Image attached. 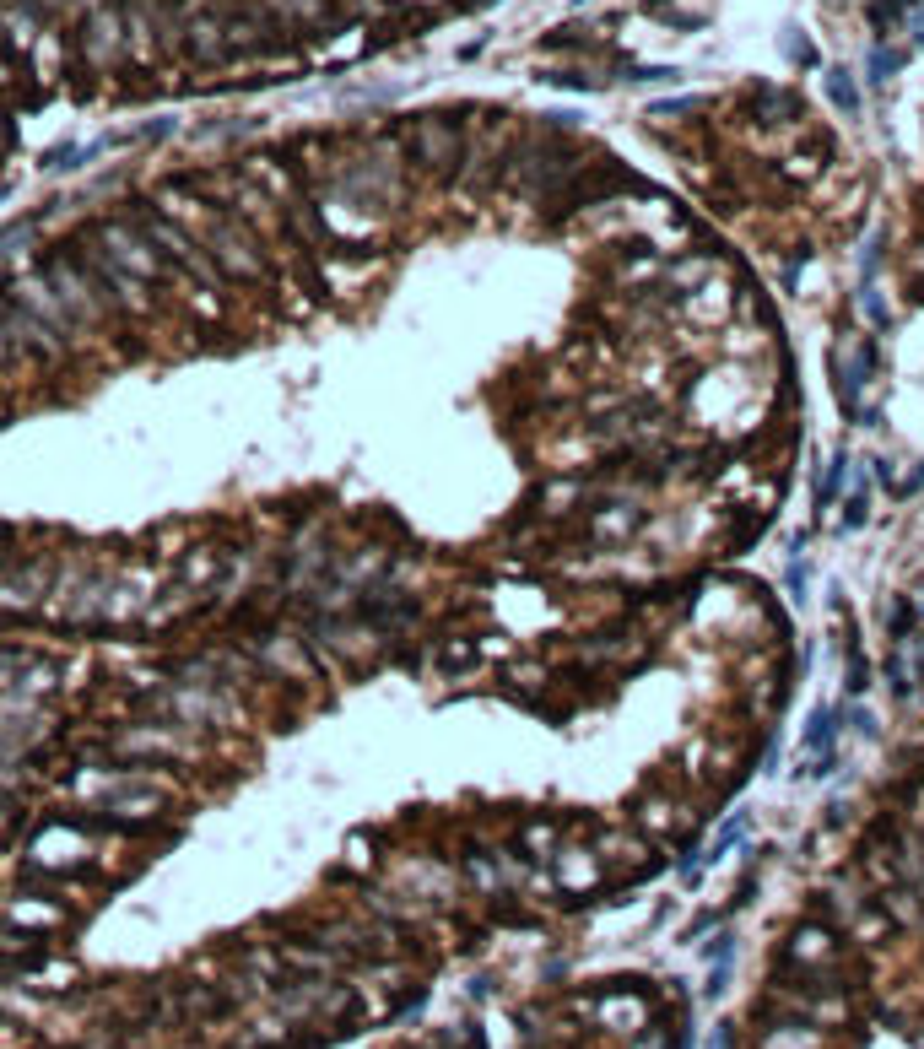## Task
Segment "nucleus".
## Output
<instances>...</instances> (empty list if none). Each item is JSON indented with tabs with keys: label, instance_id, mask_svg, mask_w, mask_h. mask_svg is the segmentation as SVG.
Returning a JSON list of instances; mask_svg holds the SVG:
<instances>
[{
	"label": "nucleus",
	"instance_id": "22",
	"mask_svg": "<svg viewBox=\"0 0 924 1049\" xmlns=\"http://www.w3.org/2000/svg\"><path fill=\"white\" fill-rule=\"evenodd\" d=\"M698 109H703V98H665V103H649V119H687Z\"/></svg>",
	"mask_w": 924,
	"mask_h": 1049
},
{
	"label": "nucleus",
	"instance_id": "13",
	"mask_svg": "<svg viewBox=\"0 0 924 1049\" xmlns=\"http://www.w3.org/2000/svg\"><path fill=\"white\" fill-rule=\"evenodd\" d=\"M843 725V714L838 709H816L811 714V725H806V741H800V747L806 752H833V730Z\"/></svg>",
	"mask_w": 924,
	"mask_h": 1049
},
{
	"label": "nucleus",
	"instance_id": "8",
	"mask_svg": "<svg viewBox=\"0 0 924 1049\" xmlns=\"http://www.w3.org/2000/svg\"><path fill=\"white\" fill-rule=\"evenodd\" d=\"M184 49L200 60V65H211V60H222L227 55V33H222V17H195L190 28H184Z\"/></svg>",
	"mask_w": 924,
	"mask_h": 1049
},
{
	"label": "nucleus",
	"instance_id": "33",
	"mask_svg": "<svg viewBox=\"0 0 924 1049\" xmlns=\"http://www.w3.org/2000/svg\"><path fill=\"white\" fill-rule=\"evenodd\" d=\"M849 725L860 730V736H876V720H870V714L860 709V703H854V709H849Z\"/></svg>",
	"mask_w": 924,
	"mask_h": 1049
},
{
	"label": "nucleus",
	"instance_id": "5",
	"mask_svg": "<svg viewBox=\"0 0 924 1049\" xmlns=\"http://www.w3.org/2000/svg\"><path fill=\"white\" fill-rule=\"evenodd\" d=\"M119 49H130V22L119 17V6H98L87 17V60L114 65Z\"/></svg>",
	"mask_w": 924,
	"mask_h": 1049
},
{
	"label": "nucleus",
	"instance_id": "15",
	"mask_svg": "<svg viewBox=\"0 0 924 1049\" xmlns=\"http://www.w3.org/2000/svg\"><path fill=\"white\" fill-rule=\"evenodd\" d=\"M903 65H908V55H903V49H887V44H876V49H870V60H865V76H870V82H876V87H887L892 76L903 71Z\"/></svg>",
	"mask_w": 924,
	"mask_h": 1049
},
{
	"label": "nucleus",
	"instance_id": "1",
	"mask_svg": "<svg viewBox=\"0 0 924 1049\" xmlns=\"http://www.w3.org/2000/svg\"><path fill=\"white\" fill-rule=\"evenodd\" d=\"M465 114H417L411 119V163L422 168V174L454 184L460 179V163H465Z\"/></svg>",
	"mask_w": 924,
	"mask_h": 1049
},
{
	"label": "nucleus",
	"instance_id": "2",
	"mask_svg": "<svg viewBox=\"0 0 924 1049\" xmlns=\"http://www.w3.org/2000/svg\"><path fill=\"white\" fill-rule=\"evenodd\" d=\"M195 238L206 244V255L217 260V271L227 276V282H271V260L260 255V244L249 238V228H238L222 206L211 211L206 228H200Z\"/></svg>",
	"mask_w": 924,
	"mask_h": 1049
},
{
	"label": "nucleus",
	"instance_id": "10",
	"mask_svg": "<svg viewBox=\"0 0 924 1049\" xmlns=\"http://www.w3.org/2000/svg\"><path fill=\"white\" fill-rule=\"evenodd\" d=\"M789 952H800L806 963H827L838 952V941H833V931H822V925H800L795 941H789Z\"/></svg>",
	"mask_w": 924,
	"mask_h": 1049
},
{
	"label": "nucleus",
	"instance_id": "27",
	"mask_svg": "<svg viewBox=\"0 0 924 1049\" xmlns=\"http://www.w3.org/2000/svg\"><path fill=\"white\" fill-rule=\"evenodd\" d=\"M887 493H892L897 503H908V498H919V493H924V460H919V466H914V471H908V476H903V482H892V487H887Z\"/></svg>",
	"mask_w": 924,
	"mask_h": 1049
},
{
	"label": "nucleus",
	"instance_id": "14",
	"mask_svg": "<svg viewBox=\"0 0 924 1049\" xmlns=\"http://www.w3.org/2000/svg\"><path fill=\"white\" fill-rule=\"evenodd\" d=\"M843 476H849V455L838 449V455H833V466H827V471H822V482H816V514H827V509L838 503V493H843Z\"/></svg>",
	"mask_w": 924,
	"mask_h": 1049
},
{
	"label": "nucleus",
	"instance_id": "32",
	"mask_svg": "<svg viewBox=\"0 0 924 1049\" xmlns=\"http://www.w3.org/2000/svg\"><path fill=\"white\" fill-rule=\"evenodd\" d=\"M660 22H671L676 33H703V28H708V17H698V11H687V17H676V11H665Z\"/></svg>",
	"mask_w": 924,
	"mask_h": 1049
},
{
	"label": "nucleus",
	"instance_id": "20",
	"mask_svg": "<svg viewBox=\"0 0 924 1049\" xmlns=\"http://www.w3.org/2000/svg\"><path fill=\"white\" fill-rule=\"evenodd\" d=\"M806 579H811L806 552H800V557H789V568H784V590H789V601H795V606H806V595H811V584H806Z\"/></svg>",
	"mask_w": 924,
	"mask_h": 1049
},
{
	"label": "nucleus",
	"instance_id": "26",
	"mask_svg": "<svg viewBox=\"0 0 924 1049\" xmlns=\"http://www.w3.org/2000/svg\"><path fill=\"white\" fill-rule=\"evenodd\" d=\"M854 368H860V379H876L881 374V347H876V341H860V347H854Z\"/></svg>",
	"mask_w": 924,
	"mask_h": 1049
},
{
	"label": "nucleus",
	"instance_id": "29",
	"mask_svg": "<svg viewBox=\"0 0 924 1049\" xmlns=\"http://www.w3.org/2000/svg\"><path fill=\"white\" fill-rule=\"evenodd\" d=\"M865 520H870V493H860V487H854L849 509H843V530H860Z\"/></svg>",
	"mask_w": 924,
	"mask_h": 1049
},
{
	"label": "nucleus",
	"instance_id": "4",
	"mask_svg": "<svg viewBox=\"0 0 924 1049\" xmlns=\"http://www.w3.org/2000/svg\"><path fill=\"white\" fill-rule=\"evenodd\" d=\"M0 292H6V298L17 303V309H28V314H33V320L44 325V330H55V336L65 341V347H82V341H87V330L71 320V309H65V303H60V292L49 287V276H33V271H22V276H11V282L0 287Z\"/></svg>",
	"mask_w": 924,
	"mask_h": 1049
},
{
	"label": "nucleus",
	"instance_id": "38",
	"mask_svg": "<svg viewBox=\"0 0 924 1049\" xmlns=\"http://www.w3.org/2000/svg\"><path fill=\"white\" fill-rule=\"evenodd\" d=\"M44 6H49V11H60V6H65V0H44Z\"/></svg>",
	"mask_w": 924,
	"mask_h": 1049
},
{
	"label": "nucleus",
	"instance_id": "23",
	"mask_svg": "<svg viewBox=\"0 0 924 1049\" xmlns=\"http://www.w3.org/2000/svg\"><path fill=\"white\" fill-rule=\"evenodd\" d=\"M541 82L546 87H568V92H595L600 87L595 76H584V71H541Z\"/></svg>",
	"mask_w": 924,
	"mask_h": 1049
},
{
	"label": "nucleus",
	"instance_id": "18",
	"mask_svg": "<svg viewBox=\"0 0 924 1049\" xmlns=\"http://www.w3.org/2000/svg\"><path fill=\"white\" fill-rule=\"evenodd\" d=\"M887 633H892V639H914V633H919V601L897 595V601H892V617H887Z\"/></svg>",
	"mask_w": 924,
	"mask_h": 1049
},
{
	"label": "nucleus",
	"instance_id": "31",
	"mask_svg": "<svg viewBox=\"0 0 924 1049\" xmlns=\"http://www.w3.org/2000/svg\"><path fill=\"white\" fill-rule=\"evenodd\" d=\"M860 303H865V314H870V325H876V330H887V303H881V298H876V287H870V282L860 287Z\"/></svg>",
	"mask_w": 924,
	"mask_h": 1049
},
{
	"label": "nucleus",
	"instance_id": "35",
	"mask_svg": "<svg viewBox=\"0 0 924 1049\" xmlns=\"http://www.w3.org/2000/svg\"><path fill=\"white\" fill-rule=\"evenodd\" d=\"M644 11H649V17H665V11H671V0H644Z\"/></svg>",
	"mask_w": 924,
	"mask_h": 1049
},
{
	"label": "nucleus",
	"instance_id": "34",
	"mask_svg": "<svg viewBox=\"0 0 924 1049\" xmlns=\"http://www.w3.org/2000/svg\"><path fill=\"white\" fill-rule=\"evenodd\" d=\"M914 660H919V666H914V676H919V682H924V633H919V639H914Z\"/></svg>",
	"mask_w": 924,
	"mask_h": 1049
},
{
	"label": "nucleus",
	"instance_id": "11",
	"mask_svg": "<svg viewBox=\"0 0 924 1049\" xmlns=\"http://www.w3.org/2000/svg\"><path fill=\"white\" fill-rule=\"evenodd\" d=\"M38 222H44V211H38V217H17L11 228H0V260H17L22 249H33Z\"/></svg>",
	"mask_w": 924,
	"mask_h": 1049
},
{
	"label": "nucleus",
	"instance_id": "12",
	"mask_svg": "<svg viewBox=\"0 0 924 1049\" xmlns=\"http://www.w3.org/2000/svg\"><path fill=\"white\" fill-rule=\"evenodd\" d=\"M476 660H481V644H476V639H454V644H444V649L433 655V666L449 671V676H460V671H471Z\"/></svg>",
	"mask_w": 924,
	"mask_h": 1049
},
{
	"label": "nucleus",
	"instance_id": "3",
	"mask_svg": "<svg viewBox=\"0 0 924 1049\" xmlns=\"http://www.w3.org/2000/svg\"><path fill=\"white\" fill-rule=\"evenodd\" d=\"M98 249L109 255L125 276H136L141 287H163L168 282V260L157 255V244L125 222H98Z\"/></svg>",
	"mask_w": 924,
	"mask_h": 1049
},
{
	"label": "nucleus",
	"instance_id": "16",
	"mask_svg": "<svg viewBox=\"0 0 924 1049\" xmlns=\"http://www.w3.org/2000/svg\"><path fill=\"white\" fill-rule=\"evenodd\" d=\"M779 44H784L789 65H800V71H816V65H822V55H816V44H811V38L800 33V28H795V22H789V28H784V38H779Z\"/></svg>",
	"mask_w": 924,
	"mask_h": 1049
},
{
	"label": "nucleus",
	"instance_id": "36",
	"mask_svg": "<svg viewBox=\"0 0 924 1049\" xmlns=\"http://www.w3.org/2000/svg\"><path fill=\"white\" fill-rule=\"evenodd\" d=\"M714 1049H730V1028H719V1033H714Z\"/></svg>",
	"mask_w": 924,
	"mask_h": 1049
},
{
	"label": "nucleus",
	"instance_id": "28",
	"mask_svg": "<svg viewBox=\"0 0 924 1049\" xmlns=\"http://www.w3.org/2000/svg\"><path fill=\"white\" fill-rule=\"evenodd\" d=\"M541 49H589V33H579V28H557V33L541 38Z\"/></svg>",
	"mask_w": 924,
	"mask_h": 1049
},
{
	"label": "nucleus",
	"instance_id": "39",
	"mask_svg": "<svg viewBox=\"0 0 924 1049\" xmlns=\"http://www.w3.org/2000/svg\"><path fill=\"white\" fill-rule=\"evenodd\" d=\"M411 6H438V0H411Z\"/></svg>",
	"mask_w": 924,
	"mask_h": 1049
},
{
	"label": "nucleus",
	"instance_id": "21",
	"mask_svg": "<svg viewBox=\"0 0 924 1049\" xmlns=\"http://www.w3.org/2000/svg\"><path fill=\"white\" fill-rule=\"evenodd\" d=\"M616 76H622V82H676L681 71L676 65H622Z\"/></svg>",
	"mask_w": 924,
	"mask_h": 1049
},
{
	"label": "nucleus",
	"instance_id": "30",
	"mask_svg": "<svg viewBox=\"0 0 924 1049\" xmlns=\"http://www.w3.org/2000/svg\"><path fill=\"white\" fill-rule=\"evenodd\" d=\"M903 666H908L903 655H887V687H892V698H908V693H914V682L903 676Z\"/></svg>",
	"mask_w": 924,
	"mask_h": 1049
},
{
	"label": "nucleus",
	"instance_id": "17",
	"mask_svg": "<svg viewBox=\"0 0 924 1049\" xmlns=\"http://www.w3.org/2000/svg\"><path fill=\"white\" fill-rule=\"evenodd\" d=\"M908 6H914V0H870L865 17H870V28H876V33H897V28H903V11Z\"/></svg>",
	"mask_w": 924,
	"mask_h": 1049
},
{
	"label": "nucleus",
	"instance_id": "7",
	"mask_svg": "<svg viewBox=\"0 0 924 1049\" xmlns=\"http://www.w3.org/2000/svg\"><path fill=\"white\" fill-rule=\"evenodd\" d=\"M49 590V568L44 563H22V568H0V606H33Z\"/></svg>",
	"mask_w": 924,
	"mask_h": 1049
},
{
	"label": "nucleus",
	"instance_id": "9",
	"mask_svg": "<svg viewBox=\"0 0 924 1049\" xmlns=\"http://www.w3.org/2000/svg\"><path fill=\"white\" fill-rule=\"evenodd\" d=\"M827 98H833V109L843 114V119H860V82H854L849 71H843V65H833V71H827Z\"/></svg>",
	"mask_w": 924,
	"mask_h": 1049
},
{
	"label": "nucleus",
	"instance_id": "24",
	"mask_svg": "<svg viewBox=\"0 0 924 1049\" xmlns=\"http://www.w3.org/2000/svg\"><path fill=\"white\" fill-rule=\"evenodd\" d=\"M173 130H179V119L163 114V119H146V125H136L130 136H136V141H173Z\"/></svg>",
	"mask_w": 924,
	"mask_h": 1049
},
{
	"label": "nucleus",
	"instance_id": "6",
	"mask_svg": "<svg viewBox=\"0 0 924 1049\" xmlns=\"http://www.w3.org/2000/svg\"><path fill=\"white\" fill-rule=\"evenodd\" d=\"M746 98H752L746 109L757 114V125H795V119H806V98H800V92H789V87L757 82Z\"/></svg>",
	"mask_w": 924,
	"mask_h": 1049
},
{
	"label": "nucleus",
	"instance_id": "19",
	"mask_svg": "<svg viewBox=\"0 0 924 1049\" xmlns=\"http://www.w3.org/2000/svg\"><path fill=\"white\" fill-rule=\"evenodd\" d=\"M741 833H746V817H730V822H725V828H719V833H714V844H708V849H703V866H719V860H725V855H730V849H735V844H741Z\"/></svg>",
	"mask_w": 924,
	"mask_h": 1049
},
{
	"label": "nucleus",
	"instance_id": "25",
	"mask_svg": "<svg viewBox=\"0 0 924 1049\" xmlns=\"http://www.w3.org/2000/svg\"><path fill=\"white\" fill-rule=\"evenodd\" d=\"M762 1049H816V1033H800V1028H784V1033H768Z\"/></svg>",
	"mask_w": 924,
	"mask_h": 1049
},
{
	"label": "nucleus",
	"instance_id": "37",
	"mask_svg": "<svg viewBox=\"0 0 924 1049\" xmlns=\"http://www.w3.org/2000/svg\"><path fill=\"white\" fill-rule=\"evenodd\" d=\"M908 298H914V303H924V282H908Z\"/></svg>",
	"mask_w": 924,
	"mask_h": 1049
}]
</instances>
